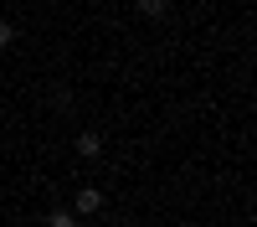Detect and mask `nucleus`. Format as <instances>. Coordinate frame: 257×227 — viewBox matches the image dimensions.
I'll list each match as a JSON object with an SVG mask.
<instances>
[{"mask_svg":"<svg viewBox=\"0 0 257 227\" xmlns=\"http://www.w3.org/2000/svg\"><path fill=\"white\" fill-rule=\"evenodd\" d=\"M98 206H103V191H98V186H82V191L72 196V212H77V217H93Z\"/></svg>","mask_w":257,"mask_h":227,"instance_id":"nucleus-1","label":"nucleus"},{"mask_svg":"<svg viewBox=\"0 0 257 227\" xmlns=\"http://www.w3.org/2000/svg\"><path fill=\"white\" fill-rule=\"evenodd\" d=\"M77 155H82V160H103V134H98V129H82V134H77Z\"/></svg>","mask_w":257,"mask_h":227,"instance_id":"nucleus-2","label":"nucleus"},{"mask_svg":"<svg viewBox=\"0 0 257 227\" xmlns=\"http://www.w3.org/2000/svg\"><path fill=\"white\" fill-rule=\"evenodd\" d=\"M128 6H134V11H144V16H165V11H170L165 0H128Z\"/></svg>","mask_w":257,"mask_h":227,"instance_id":"nucleus-3","label":"nucleus"},{"mask_svg":"<svg viewBox=\"0 0 257 227\" xmlns=\"http://www.w3.org/2000/svg\"><path fill=\"white\" fill-rule=\"evenodd\" d=\"M47 227H77V217H72V212H62V206H57V212H47Z\"/></svg>","mask_w":257,"mask_h":227,"instance_id":"nucleus-4","label":"nucleus"},{"mask_svg":"<svg viewBox=\"0 0 257 227\" xmlns=\"http://www.w3.org/2000/svg\"><path fill=\"white\" fill-rule=\"evenodd\" d=\"M11 41H16V26H11L6 16H0V47H11Z\"/></svg>","mask_w":257,"mask_h":227,"instance_id":"nucleus-5","label":"nucleus"}]
</instances>
